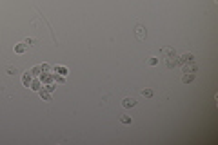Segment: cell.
Returning a JSON list of instances; mask_svg holds the SVG:
<instances>
[{"mask_svg": "<svg viewBox=\"0 0 218 145\" xmlns=\"http://www.w3.org/2000/svg\"><path fill=\"white\" fill-rule=\"evenodd\" d=\"M29 89H33V91H36V92H38V91L42 89V80H40V78H33V80H31V84H29Z\"/></svg>", "mask_w": 218, "mask_h": 145, "instance_id": "52a82bcc", "label": "cell"}, {"mask_svg": "<svg viewBox=\"0 0 218 145\" xmlns=\"http://www.w3.org/2000/svg\"><path fill=\"white\" fill-rule=\"evenodd\" d=\"M135 35H136V38H138V40H145L147 31H145V27L142 26V24H138V26L135 27Z\"/></svg>", "mask_w": 218, "mask_h": 145, "instance_id": "3957f363", "label": "cell"}, {"mask_svg": "<svg viewBox=\"0 0 218 145\" xmlns=\"http://www.w3.org/2000/svg\"><path fill=\"white\" fill-rule=\"evenodd\" d=\"M29 72H31V76H33V78H38V76H40V72H42V69H40V65H35Z\"/></svg>", "mask_w": 218, "mask_h": 145, "instance_id": "9a60e30c", "label": "cell"}, {"mask_svg": "<svg viewBox=\"0 0 218 145\" xmlns=\"http://www.w3.org/2000/svg\"><path fill=\"white\" fill-rule=\"evenodd\" d=\"M136 105V100L135 98H124L122 100V107H125V109H131V107H135Z\"/></svg>", "mask_w": 218, "mask_h": 145, "instance_id": "8fae6325", "label": "cell"}, {"mask_svg": "<svg viewBox=\"0 0 218 145\" xmlns=\"http://www.w3.org/2000/svg\"><path fill=\"white\" fill-rule=\"evenodd\" d=\"M26 49H27V45H26L24 42H20V44H15V45H13V51H15L16 55H24Z\"/></svg>", "mask_w": 218, "mask_h": 145, "instance_id": "5b68a950", "label": "cell"}, {"mask_svg": "<svg viewBox=\"0 0 218 145\" xmlns=\"http://www.w3.org/2000/svg\"><path fill=\"white\" fill-rule=\"evenodd\" d=\"M182 71L184 72H196L198 71V65L194 64V60L193 62H185V64H182Z\"/></svg>", "mask_w": 218, "mask_h": 145, "instance_id": "7a4b0ae2", "label": "cell"}, {"mask_svg": "<svg viewBox=\"0 0 218 145\" xmlns=\"http://www.w3.org/2000/svg\"><path fill=\"white\" fill-rule=\"evenodd\" d=\"M164 60H165V67H167V69H174V67L180 65V62H178V53L173 55V56H167V58H164Z\"/></svg>", "mask_w": 218, "mask_h": 145, "instance_id": "6da1fadb", "label": "cell"}, {"mask_svg": "<svg viewBox=\"0 0 218 145\" xmlns=\"http://www.w3.org/2000/svg\"><path fill=\"white\" fill-rule=\"evenodd\" d=\"M40 69H42V72H53V67L49 64H40Z\"/></svg>", "mask_w": 218, "mask_h": 145, "instance_id": "ac0fdd59", "label": "cell"}, {"mask_svg": "<svg viewBox=\"0 0 218 145\" xmlns=\"http://www.w3.org/2000/svg\"><path fill=\"white\" fill-rule=\"evenodd\" d=\"M120 122H122L124 125H131V124H133V118H131L129 114H122V116H120Z\"/></svg>", "mask_w": 218, "mask_h": 145, "instance_id": "5bb4252c", "label": "cell"}, {"mask_svg": "<svg viewBox=\"0 0 218 145\" xmlns=\"http://www.w3.org/2000/svg\"><path fill=\"white\" fill-rule=\"evenodd\" d=\"M145 62H147V65H156V64H158V58H156V56H149Z\"/></svg>", "mask_w": 218, "mask_h": 145, "instance_id": "44dd1931", "label": "cell"}, {"mask_svg": "<svg viewBox=\"0 0 218 145\" xmlns=\"http://www.w3.org/2000/svg\"><path fill=\"white\" fill-rule=\"evenodd\" d=\"M38 94H40V98H42L44 102H51V92H47V91L40 89V91H38Z\"/></svg>", "mask_w": 218, "mask_h": 145, "instance_id": "4fadbf2b", "label": "cell"}, {"mask_svg": "<svg viewBox=\"0 0 218 145\" xmlns=\"http://www.w3.org/2000/svg\"><path fill=\"white\" fill-rule=\"evenodd\" d=\"M173 55H176V51H174L173 47H164V49L160 51V56L162 58H167V56H173Z\"/></svg>", "mask_w": 218, "mask_h": 145, "instance_id": "9c48e42d", "label": "cell"}, {"mask_svg": "<svg viewBox=\"0 0 218 145\" xmlns=\"http://www.w3.org/2000/svg\"><path fill=\"white\" fill-rule=\"evenodd\" d=\"M194 78H196V72H184L182 82L184 84H191V82H194Z\"/></svg>", "mask_w": 218, "mask_h": 145, "instance_id": "30bf717a", "label": "cell"}, {"mask_svg": "<svg viewBox=\"0 0 218 145\" xmlns=\"http://www.w3.org/2000/svg\"><path fill=\"white\" fill-rule=\"evenodd\" d=\"M16 72V69H13V67H7V75H15Z\"/></svg>", "mask_w": 218, "mask_h": 145, "instance_id": "7402d4cb", "label": "cell"}, {"mask_svg": "<svg viewBox=\"0 0 218 145\" xmlns=\"http://www.w3.org/2000/svg\"><path fill=\"white\" fill-rule=\"evenodd\" d=\"M153 94H155V91H153V89H142V96H145V98H151Z\"/></svg>", "mask_w": 218, "mask_h": 145, "instance_id": "ffe728a7", "label": "cell"}, {"mask_svg": "<svg viewBox=\"0 0 218 145\" xmlns=\"http://www.w3.org/2000/svg\"><path fill=\"white\" fill-rule=\"evenodd\" d=\"M53 72H56V75H62V76H65L69 72V69L65 67V65H55L53 67Z\"/></svg>", "mask_w": 218, "mask_h": 145, "instance_id": "ba28073f", "label": "cell"}, {"mask_svg": "<svg viewBox=\"0 0 218 145\" xmlns=\"http://www.w3.org/2000/svg\"><path fill=\"white\" fill-rule=\"evenodd\" d=\"M31 80H33V76H31V72H29V71H26L24 75H22V84H24V87H29Z\"/></svg>", "mask_w": 218, "mask_h": 145, "instance_id": "7c38bea8", "label": "cell"}, {"mask_svg": "<svg viewBox=\"0 0 218 145\" xmlns=\"http://www.w3.org/2000/svg\"><path fill=\"white\" fill-rule=\"evenodd\" d=\"M42 89H44V91H47V92H53V91L56 89V84H53V82H51V84H44V85H42Z\"/></svg>", "mask_w": 218, "mask_h": 145, "instance_id": "2e32d148", "label": "cell"}, {"mask_svg": "<svg viewBox=\"0 0 218 145\" xmlns=\"http://www.w3.org/2000/svg\"><path fill=\"white\" fill-rule=\"evenodd\" d=\"M24 44H26L27 47H33V45H36V38H29V36H27V38L24 40Z\"/></svg>", "mask_w": 218, "mask_h": 145, "instance_id": "d6986e66", "label": "cell"}, {"mask_svg": "<svg viewBox=\"0 0 218 145\" xmlns=\"http://www.w3.org/2000/svg\"><path fill=\"white\" fill-rule=\"evenodd\" d=\"M193 60H194V55H193V53H184V55H180V56H178L180 65H182V64H185V62H193Z\"/></svg>", "mask_w": 218, "mask_h": 145, "instance_id": "8992f818", "label": "cell"}, {"mask_svg": "<svg viewBox=\"0 0 218 145\" xmlns=\"http://www.w3.org/2000/svg\"><path fill=\"white\" fill-rule=\"evenodd\" d=\"M38 78L42 80V85H44V84H51V82H55V80H53V72H40Z\"/></svg>", "mask_w": 218, "mask_h": 145, "instance_id": "277c9868", "label": "cell"}, {"mask_svg": "<svg viewBox=\"0 0 218 145\" xmlns=\"http://www.w3.org/2000/svg\"><path fill=\"white\" fill-rule=\"evenodd\" d=\"M53 80H55V84H65V76L56 75V72H53Z\"/></svg>", "mask_w": 218, "mask_h": 145, "instance_id": "e0dca14e", "label": "cell"}]
</instances>
